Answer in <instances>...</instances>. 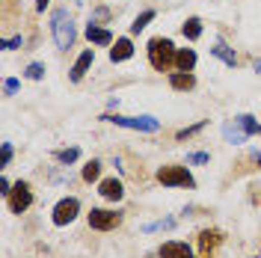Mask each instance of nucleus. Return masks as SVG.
<instances>
[{
    "label": "nucleus",
    "instance_id": "nucleus-1",
    "mask_svg": "<svg viewBox=\"0 0 261 258\" xmlns=\"http://www.w3.org/2000/svg\"><path fill=\"white\" fill-rule=\"evenodd\" d=\"M148 65L154 68V71H169L172 74V68H175V54L178 48L172 45V39H166V36H154L151 42H148Z\"/></svg>",
    "mask_w": 261,
    "mask_h": 258
},
{
    "label": "nucleus",
    "instance_id": "nucleus-2",
    "mask_svg": "<svg viewBox=\"0 0 261 258\" xmlns=\"http://www.w3.org/2000/svg\"><path fill=\"white\" fill-rule=\"evenodd\" d=\"M50 36H54V42H57L60 50H68L74 45V39H77L74 24H71V15H68V9H63V6L50 12Z\"/></svg>",
    "mask_w": 261,
    "mask_h": 258
},
{
    "label": "nucleus",
    "instance_id": "nucleus-3",
    "mask_svg": "<svg viewBox=\"0 0 261 258\" xmlns=\"http://www.w3.org/2000/svg\"><path fill=\"white\" fill-rule=\"evenodd\" d=\"M101 122H110V125L130 128V131H146V134L161 131V119H154V116H119V113H104V116H101Z\"/></svg>",
    "mask_w": 261,
    "mask_h": 258
},
{
    "label": "nucleus",
    "instance_id": "nucleus-4",
    "mask_svg": "<svg viewBox=\"0 0 261 258\" xmlns=\"http://www.w3.org/2000/svg\"><path fill=\"white\" fill-rule=\"evenodd\" d=\"M158 181H161L163 187H187V190L196 187V178L190 175V169H187V166H178V163L161 166V169H158Z\"/></svg>",
    "mask_w": 261,
    "mask_h": 258
},
{
    "label": "nucleus",
    "instance_id": "nucleus-5",
    "mask_svg": "<svg viewBox=\"0 0 261 258\" xmlns=\"http://www.w3.org/2000/svg\"><path fill=\"white\" fill-rule=\"evenodd\" d=\"M77 214H81V199L77 196H65V199H60L54 205L50 220H54V226H68V223L77 220Z\"/></svg>",
    "mask_w": 261,
    "mask_h": 258
},
{
    "label": "nucleus",
    "instance_id": "nucleus-6",
    "mask_svg": "<svg viewBox=\"0 0 261 258\" xmlns=\"http://www.w3.org/2000/svg\"><path fill=\"white\" fill-rule=\"evenodd\" d=\"M86 220H89V228H95V231H113V228L122 226V214L107 208H92Z\"/></svg>",
    "mask_w": 261,
    "mask_h": 258
},
{
    "label": "nucleus",
    "instance_id": "nucleus-7",
    "mask_svg": "<svg viewBox=\"0 0 261 258\" xmlns=\"http://www.w3.org/2000/svg\"><path fill=\"white\" fill-rule=\"evenodd\" d=\"M6 202H9V211L12 214H24V211L33 205V190L27 181H15L12 184V193L6 196Z\"/></svg>",
    "mask_w": 261,
    "mask_h": 258
},
{
    "label": "nucleus",
    "instance_id": "nucleus-8",
    "mask_svg": "<svg viewBox=\"0 0 261 258\" xmlns=\"http://www.w3.org/2000/svg\"><path fill=\"white\" fill-rule=\"evenodd\" d=\"M92 63H95V50L86 48V50L81 54V57L74 60V65H71V74H68V81H71V83H81L83 78H86V71L92 68Z\"/></svg>",
    "mask_w": 261,
    "mask_h": 258
},
{
    "label": "nucleus",
    "instance_id": "nucleus-9",
    "mask_svg": "<svg viewBox=\"0 0 261 258\" xmlns=\"http://www.w3.org/2000/svg\"><path fill=\"white\" fill-rule=\"evenodd\" d=\"M223 243V231L220 228H202L199 231V249H202V255L211 258V252Z\"/></svg>",
    "mask_w": 261,
    "mask_h": 258
},
{
    "label": "nucleus",
    "instance_id": "nucleus-10",
    "mask_svg": "<svg viewBox=\"0 0 261 258\" xmlns=\"http://www.w3.org/2000/svg\"><path fill=\"white\" fill-rule=\"evenodd\" d=\"M98 193H101V199H107V202H122L125 199V187H122L119 178H104L98 184Z\"/></svg>",
    "mask_w": 261,
    "mask_h": 258
},
{
    "label": "nucleus",
    "instance_id": "nucleus-11",
    "mask_svg": "<svg viewBox=\"0 0 261 258\" xmlns=\"http://www.w3.org/2000/svg\"><path fill=\"white\" fill-rule=\"evenodd\" d=\"M134 57V42H130V36H119L113 45H110V60L113 63H125Z\"/></svg>",
    "mask_w": 261,
    "mask_h": 258
},
{
    "label": "nucleus",
    "instance_id": "nucleus-12",
    "mask_svg": "<svg viewBox=\"0 0 261 258\" xmlns=\"http://www.w3.org/2000/svg\"><path fill=\"white\" fill-rule=\"evenodd\" d=\"M86 39L92 42V45H101V48H110L116 39H113V33L107 30V27H98L95 21H89V27H86Z\"/></svg>",
    "mask_w": 261,
    "mask_h": 258
},
{
    "label": "nucleus",
    "instance_id": "nucleus-13",
    "mask_svg": "<svg viewBox=\"0 0 261 258\" xmlns=\"http://www.w3.org/2000/svg\"><path fill=\"white\" fill-rule=\"evenodd\" d=\"M158 255H163V258H196L193 249H190L187 243H181V241H166V243H161V252H158Z\"/></svg>",
    "mask_w": 261,
    "mask_h": 258
},
{
    "label": "nucleus",
    "instance_id": "nucleus-14",
    "mask_svg": "<svg viewBox=\"0 0 261 258\" xmlns=\"http://www.w3.org/2000/svg\"><path fill=\"white\" fill-rule=\"evenodd\" d=\"M223 137H226V143L241 145L246 137H249V134H246V128L241 125V119H228L226 125H223Z\"/></svg>",
    "mask_w": 261,
    "mask_h": 258
},
{
    "label": "nucleus",
    "instance_id": "nucleus-15",
    "mask_svg": "<svg viewBox=\"0 0 261 258\" xmlns=\"http://www.w3.org/2000/svg\"><path fill=\"white\" fill-rule=\"evenodd\" d=\"M169 86H172L175 92H190L196 86V74L193 71H172V74H169Z\"/></svg>",
    "mask_w": 261,
    "mask_h": 258
},
{
    "label": "nucleus",
    "instance_id": "nucleus-16",
    "mask_svg": "<svg viewBox=\"0 0 261 258\" xmlns=\"http://www.w3.org/2000/svg\"><path fill=\"white\" fill-rule=\"evenodd\" d=\"M211 57H217V60H223V63L228 65V68H234V65L241 63V60H238V54H234V50L228 48L226 42H217V45L211 48Z\"/></svg>",
    "mask_w": 261,
    "mask_h": 258
},
{
    "label": "nucleus",
    "instance_id": "nucleus-17",
    "mask_svg": "<svg viewBox=\"0 0 261 258\" xmlns=\"http://www.w3.org/2000/svg\"><path fill=\"white\" fill-rule=\"evenodd\" d=\"M175 68H178V71H193L196 68V50L193 48H178V54H175Z\"/></svg>",
    "mask_w": 261,
    "mask_h": 258
},
{
    "label": "nucleus",
    "instance_id": "nucleus-18",
    "mask_svg": "<svg viewBox=\"0 0 261 258\" xmlns=\"http://www.w3.org/2000/svg\"><path fill=\"white\" fill-rule=\"evenodd\" d=\"M154 15H158L154 9H146V12H140V15L134 18V24H130V36H140V33H143L148 24L154 21Z\"/></svg>",
    "mask_w": 261,
    "mask_h": 258
},
{
    "label": "nucleus",
    "instance_id": "nucleus-19",
    "mask_svg": "<svg viewBox=\"0 0 261 258\" xmlns=\"http://www.w3.org/2000/svg\"><path fill=\"white\" fill-rule=\"evenodd\" d=\"M181 33H184V39L196 42V39L202 36V21H199V18H187V21L181 24Z\"/></svg>",
    "mask_w": 261,
    "mask_h": 258
},
{
    "label": "nucleus",
    "instance_id": "nucleus-20",
    "mask_svg": "<svg viewBox=\"0 0 261 258\" xmlns=\"http://www.w3.org/2000/svg\"><path fill=\"white\" fill-rule=\"evenodd\" d=\"M101 169H104V166H101V161H89L86 166H83L81 178L86 181V184H92V181H98V178H101Z\"/></svg>",
    "mask_w": 261,
    "mask_h": 258
},
{
    "label": "nucleus",
    "instance_id": "nucleus-21",
    "mask_svg": "<svg viewBox=\"0 0 261 258\" xmlns=\"http://www.w3.org/2000/svg\"><path fill=\"white\" fill-rule=\"evenodd\" d=\"M54 158H57L60 163H65V166H68V163H74L77 158H81V151H77V148H60Z\"/></svg>",
    "mask_w": 261,
    "mask_h": 258
},
{
    "label": "nucleus",
    "instance_id": "nucleus-22",
    "mask_svg": "<svg viewBox=\"0 0 261 258\" xmlns=\"http://www.w3.org/2000/svg\"><path fill=\"white\" fill-rule=\"evenodd\" d=\"M202 128H205V122H196V125H190V128H181L178 134H175V140H178V143H184V140H190V137H196V134H199Z\"/></svg>",
    "mask_w": 261,
    "mask_h": 258
},
{
    "label": "nucleus",
    "instance_id": "nucleus-23",
    "mask_svg": "<svg viewBox=\"0 0 261 258\" xmlns=\"http://www.w3.org/2000/svg\"><path fill=\"white\" fill-rule=\"evenodd\" d=\"M27 78H30V81H42V78H45V65L42 63H30L27 65Z\"/></svg>",
    "mask_w": 261,
    "mask_h": 258
},
{
    "label": "nucleus",
    "instance_id": "nucleus-24",
    "mask_svg": "<svg viewBox=\"0 0 261 258\" xmlns=\"http://www.w3.org/2000/svg\"><path fill=\"white\" fill-rule=\"evenodd\" d=\"M238 119H241V125H244V128H246V134H249V137H252V134H258V122H255V119H252V116H249V113L238 116Z\"/></svg>",
    "mask_w": 261,
    "mask_h": 258
},
{
    "label": "nucleus",
    "instance_id": "nucleus-25",
    "mask_svg": "<svg viewBox=\"0 0 261 258\" xmlns=\"http://www.w3.org/2000/svg\"><path fill=\"white\" fill-rule=\"evenodd\" d=\"M9 163H12V145L3 143V151H0V169H6Z\"/></svg>",
    "mask_w": 261,
    "mask_h": 258
},
{
    "label": "nucleus",
    "instance_id": "nucleus-26",
    "mask_svg": "<svg viewBox=\"0 0 261 258\" xmlns=\"http://www.w3.org/2000/svg\"><path fill=\"white\" fill-rule=\"evenodd\" d=\"M18 89H21V81H15V78H6V81H3V92H6V95H15Z\"/></svg>",
    "mask_w": 261,
    "mask_h": 258
},
{
    "label": "nucleus",
    "instance_id": "nucleus-27",
    "mask_svg": "<svg viewBox=\"0 0 261 258\" xmlns=\"http://www.w3.org/2000/svg\"><path fill=\"white\" fill-rule=\"evenodd\" d=\"M24 45V39L21 36H12V39H3V50H18Z\"/></svg>",
    "mask_w": 261,
    "mask_h": 258
},
{
    "label": "nucleus",
    "instance_id": "nucleus-28",
    "mask_svg": "<svg viewBox=\"0 0 261 258\" xmlns=\"http://www.w3.org/2000/svg\"><path fill=\"white\" fill-rule=\"evenodd\" d=\"M211 161V154H205V151H196V154H187V163H208Z\"/></svg>",
    "mask_w": 261,
    "mask_h": 258
},
{
    "label": "nucleus",
    "instance_id": "nucleus-29",
    "mask_svg": "<svg viewBox=\"0 0 261 258\" xmlns=\"http://www.w3.org/2000/svg\"><path fill=\"white\" fill-rule=\"evenodd\" d=\"M0 193H3V196L12 193V181H9V178H0Z\"/></svg>",
    "mask_w": 261,
    "mask_h": 258
},
{
    "label": "nucleus",
    "instance_id": "nucleus-30",
    "mask_svg": "<svg viewBox=\"0 0 261 258\" xmlns=\"http://www.w3.org/2000/svg\"><path fill=\"white\" fill-rule=\"evenodd\" d=\"M50 0H36V9H39V12H45V6H48Z\"/></svg>",
    "mask_w": 261,
    "mask_h": 258
},
{
    "label": "nucleus",
    "instance_id": "nucleus-31",
    "mask_svg": "<svg viewBox=\"0 0 261 258\" xmlns=\"http://www.w3.org/2000/svg\"><path fill=\"white\" fill-rule=\"evenodd\" d=\"M146 258H163V255H146Z\"/></svg>",
    "mask_w": 261,
    "mask_h": 258
},
{
    "label": "nucleus",
    "instance_id": "nucleus-32",
    "mask_svg": "<svg viewBox=\"0 0 261 258\" xmlns=\"http://www.w3.org/2000/svg\"><path fill=\"white\" fill-rule=\"evenodd\" d=\"M258 137H261V125H258Z\"/></svg>",
    "mask_w": 261,
    "mask_h": 258
},
{
    "label": "nucleus",
    "instance_id": "nucleus-33",
    "mask_svg": "<svg viewBox=\"0 0 261 258\" xmlns=\"http://www.w3.org/2000/svg\"><path fill=\"white\" fill-rule=\"evenodd\" d=\"M252 258H261V255H252Z\"/></svg>",
    "mask_w": 261,
    "mask_h": 258
}]
</instances>
